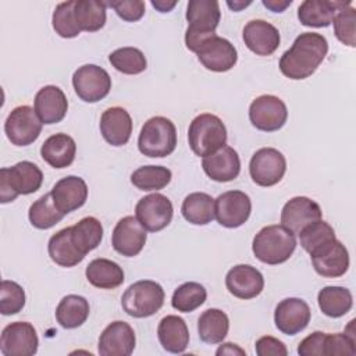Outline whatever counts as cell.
Returning a JSON list of instances; mask_svg holds the SVG:
<instances>
[{
	"label": "cell",
	"instance_id": "1",
	"mask_svg": "<svg viewBox=\"0 0 356 356\" xmlns=\"http://www.w3.org/2000/svg\"><path fill=\"white\" fill-rule=\"evenodd\" d=\"M328 53L327 39L317 32H303L284 51L280 71L289 79H306L316 72Z\"/></svg>",
	"mask_w": 356,
	"mask_h": 356
},
{
	"label": "cell",
	"instance_id": "2",
	"mask_svg": "<svg viewBox=\"0 0 356 356\" xmlns=\"http://www.w3.org/2000/svg\"><path fill=\"white\" fill-rule=\"evenodd\" d=\"M220 18L221 11L217 0H191L186 7V47L196 53L204 40L216 36Z\"/></svg>",
	"mask_w": 356,
	"mask_h": 356
},
{
	"label": "cell",
	"instance_id": "3",
	"mask_svg": "<svg viewBox=\"0 0 356 356\" xmlns=\"http://www.w3.org/2000/svg\"><path fill=\"white\" fill-rule=\"evenodd\" d=\"M296 249V238L284 225L263 227L253 238L252 250L261 263L281 264L286 261Z\"/></svg>",
	"mask_w": 356,
	"mask_h": 356
},
{
	"label": "cell",
	"instance_id": "4",
	"mask_svg": "<svg viewBox=\"0 0 356 356\" xmlns=\"http://www.w3.org/2000/svg\"><path fill=\"white\" fill-rule=\"evenodd\" d=\"M188 142L196 156H210L227 145V128L220 117L199 114L189 124Z\"/></svg>",
	"mask_w": 356,
	"mask_h": 356
},
{
	"label": "cell",
	"instance_id": "5",
	"mask_svg": "<svg viewBox=\"0 0 356 356\" xmlns=\"http://www.w3.org/2000/svg\"><path fill=\"white\" fill-rule=\"evenodd\" d=\"M43 182L42 170L32 161H19L0 170V202L8 203L18 195L36 192Z\"/></svg>",
	"mask_w": 356,
	"mask_h": 356
},
{
	"label": "cell",
	"instance_id": "6",
	"mask_svg": "<svg viewBox=\"0 0 356 356\" xmlns=\"http://www.w3.org/2000/svg\"><path fill=\"white\" fill-rule=\"evenodd\" d=\"M139 152L147 157H165L177 147V128L163 115L149 118L138 138Z\"/></svg>",
	"mask_w": 356,
	"mask_h": 356
},
{
	"label": "cell",
	"instance_id": "7",
	"mask_svg": "<svg viewBox=\"0 0 356 356\" xmlns=\"http://www.w3.org/2000/svg\"><path fill=\"white\" fill-rule=\"evenodd\" d=\"M163 286L152 280H140L129 285L121 298L124 312L135 318H145L156 314L164 305Z\"/></svg>",
	"mask_w": 356,
	"mask_h": 356
},
{
	"label": "cell",
	"instance_id": "8",
	"mask_svg": "<svg viewBox=\"0 0 356 356\" xmlns=\"http://www.w3.org/2000/svg\"><path fill=\"white\" fill-rule=\"evenodd\" d=\"M72 86L81 100L96 103L110 93L111 78L104 68L96 64H85L74 72Z\"/></svg>",
	"mask_w": 356,
	"mask_h": 356
},
{
	"label": "cell",
	"instance_id": "9",
	"mask_svg": "<svg viewBox=\"0 0 356 356\" xmlns=\"http://www.w3.org/2000/svg\"><path fill=\"white\" fill-rule=\"evenodd\" d=\"M42 125L43 122L39 120L35 108L31 106H18L6 118L4 132L13 145L28 146L39 138Z\"/></svg>",
	"mask_w": 356,
	"mask_h": 356
},
{
	"label": "cell",
	"instance_id": "10",
	"mask_svg": "<svg viewBox=\"0 0 356 356\" xmlns=\"http://www.w3.org/2000/svg\"><path fill=\"white\" fill-rule=\"evenodd\" d=\"M249 120L256 129L274 132L285 125L288 110L280 97L274 95H261L250 103Z\"/></svg>",
	"mask_w": 356,
	"mask_h": 356
},
{
	"label": "cell",
	"instance_id": "11",
	"mask_svg": "<svg viewBox=\"0 0 356 356\" xmlns=\"http://www.w3.org/2000/svg\"><path fill=\"white\" fill-rule=\"evenodd\" d=\"M286 171L285 156L274 147H261L250 159L249 172L259 186H273L278 184Z\"/></svg>",
	"mask_w": 356,
	"mask_h": 356
},
{
	"label": "cell",
	"instance_id": "12",
	"mask_svg": "<svg viewBox=\"0 0 356 356\" xmlns=\"http://www.w3.org/2000/svg\"><path fill=\"white\" fill-rule=\"evenodd\" d=\"M174 209L171 200L161 193H150L138 200L135 217L146 231L157 232L164 229L172 220Z\"/></svg>",
	"mask_w": 356,
	"mask_h": 356
},
{
	"label": "cell",
	"instance_id": "13",
	"mask_svg": "<svg viewBox=\"0 0 356 356\" xmlns=\"http://www.w3.org/2000/svg\"><path fill=\"white\" fill-rule=\"evenodd\" d=\"M252 211L250 197L242 191H227L214 199V217L225 228L243 225Z\"/></svg>",
	"mask_w": 356,
	"mask_h": 356
},
{
	"label": "cell",
	"instance_id": "14",
	"mask_svg": "<svg viewBox=\"0 0 356 356\" xmlns=\"http://www.w3.org/2000/svg\"><path fill=\"white\" fill-rule=\"evenodd\" d=\"M38 334L26 321H15L6 325L0 337V352L4 356H32L38 352Z\"/></svg>",
	"mask_w": 356,
	"mask_h": 356
},
{
	"label": "cell",
	"instance_id": "15",
	"mask_svg": "<svg viewBox=\"0 0 356 356\" xmlns=\"http://www.w3.org/2000/svg\"><path fill=\"white\" fill-rule=\"evenodd\" d=\"M196 54L202 65L214 72L229 71L238 61V51L235 46L228 39L218 35L204 40Z\"/></svg>",
	"mask_w": 356,
	"mask_h": 356
},
{
	"label": "cell",
	"instance_id": "16",
	"mask_svg": "<svg viewBox=\"0 0 356 356\" xmlns=\"http://www.w3.org/2000/svg\"><path fill=\"white\" fill-rule=\"evenodd\" d=\"M316 273L325 278L343 275L349 268V253L337 238L310 253Z\"/></svg>",
	"mask_w": 356,
	"mask_h": 356
},
{
	"label": "cell",
	"instance_id": "17",
	"mask_svg": "<svg viewBox=\"0 0 356 356\" xmlns=\"http://www.w3.org/2000/svg\"><path fill=\"white\" fill-rule=\"evenodd\" d=\"M146 229L134 216L122 217L113 229L111 245L114 250L125 257L139 254L146 243Z\"/></svg>",
	"mask_w": 356,
	"mask_h": 356
},
{
	"label": "cell",
	"instance_id": "18",
	"mask_svg": "<svg viewBox=\"0 0 356 356\" xmlns=\"http://www.w3.org/2000/svg\"><path fill=\"white\" fill-rule=\"evenodd\" d=\"M312 312L309 305L299 298L281 300L274 312L275 327L285 335H296L310 323Z\"/></svg>",
	"mask_w": 356,
	"mask_h": 356
},
{
	"label": "cell",
	"instance_id": "19",
	"mask_svg": "<svg viewBox=\"0 0 356 356\" xmlns=\"http://www.w3.org/2000/svg\"><path fill=\"white\" fill-rule=\"evenodd\" d=\"M321 207L317 202L306 196H295L281 210V225L299 234L307 225L321 220Z\"/></svg>",
	"mask_w": 356,
	"mask_h": 356
},
{
	"label": "cell",
	"instance_id": "20",
	"mask_svg": "<svg viewBox=\"0 0 356 356\" xmlns=\"http://www.w3.org/2000/svg\"><path fill=\"white\" fill-rule=\"evenodd\" d=\"M136 343L134 328L125 321L110 323L99 338L97 350L102 356H129Z\"/></svg>",
	"mask_w": 356,
	"mask_h": 356
},
{
	"label": "cell",
	"instance_id": "21",
	"mask_svg": "<svg viewBox=\"0 0 356 356\" xmlns=\"http://www.w3.org/2000/svg\"><path fill=\"white\" fill-rule=\"evenodd\" d=\"M225 286L235 298L253 299L261 293L264 278L256 267L250 264H238L227 273Z\"/></svg>",
	"mask_w": 356,
	"mask_h": 356
},
{
	"label": "cell",
	"instance_id": "22",
	"mask_svg": "<svg viewBox=\"0 0 356 356\" xmlns=\"http://www.w3.org/2000/svg\"><path fill=\"white\" fill-rule=\"evenodd\" d=\"M242 38L246 47L257 56H271L281 42L278 29L264 19L249 21L243 28Z\"/></svg>",
	"mask_w": 356,
	"mask_h": 356
},
{
	"label": "cell",
	"instance_id": "23",
	"mask_svg": "<svg viewBox=\"0 0 356 356\" xmlns=\"http://www.w3.org/2000/svg\"><path fill=\"white\" fill-rule=\"evenodd\" d=\"M50 193L56 207L63 214H68L85 204L88 199V185L81 177L68 175L57 181Z\"/></svg>",
	"mask_w": 356,
	"mask_h": 356
},
{
	"label": "cell",
	"instance_id": "24",
	"mask_svg": "<svg viewBox=\"0 0 356 356\" xmlns=\"http://www.w3.org/2000/svg\"><path fill=\"white\" fill-rule=\"evenodd\" d=\"M33 108L39 120L46 124L60 122L68 110V100L64 92L56 85H46L35 95Z\"/></svg>",
	"mask_w": 356,
	"mask_h": 356
},
{
	"label": "cell",
	"instance_id": "25",
	"mask_svg": "<svg viewBox=\"0 0 356 356\" xmlns=\"http://www.w3.org/2000/svg\"><path fill=\"white\" fill-rule=\"evenodd\" d=\"M202 167L210 179L229 182L239 175L241 160L234 147L224 146L216 153L203 157Z\"/></svg>",
	"mask_w": 356,
	"mask_h": 356
},
{
	"label": "cell",
	"instance_id": "26",
	"mask_svg": "<svg viewBox=\"0 0 356 356\" xmlns=\"http://www.w3.org/2000/svg\"><path fill=\"white\" fill-rule=\"evenodd\" d=\"M100 132L111 146H124L132 134V118L122 107H110L100 117Z\"/></svg>",
	"mask_w": 356,
	"mask_h": 356
},
{
	"label": "cell",
	"instance_id": "27",
	"mask_svg": "<svg viewBox=\"0 0 356 356\" xmlns=\"http://www.w3.org/2000/svg\"><path fill=\"white\" fill-rule=\"evenodd\" d=\"M157 337L163 349L170 353H184L189 345L188 325L182 317L175 314H168L160 320Z\"/></svg>",
	"mask_w": 356,
	"mask_h": 356
},
{
	"label": "cell",
	"instance_id": "28",
	"mask_svg": "<svg viewBox=\"0 0 356 356\" xmlns=\"http://www.w3.org/2000/svg\"><path fill=\"white\" fill-rule=\"evenodd\" d=\"M350 1H328V0H305L298 8V18L302 25L312 28H325L339 8Z\"/></svg>",
	"mask_w": 356,
	"mask_h": 356
},
{
	"label": "cell",
	"instance_id": "29",
	"mask_svg": "<svg viewBox=\"0 0 356 356\" xmlns=\"http://www.w3.org/2000/svg\"><path fill=\"white\" fill-rule=\"evenodd\" d=\"M76 154V143L67 134H54L49 136L42 147V159L53 168H65L72 164Z\"/></svg>",
	"mask_w": 356,
	"mask_h": 356
},
{
	"label": "cell",
	"instance_id": "30",
	"mask_svg": "<svg viewBox=\"0 0 356 356\" xmlns=\"http://www.w3.org/2000/svg\"><path fill=\"white\" fill-rule=\"evenodd\" d=\"M50 259L61 267H74L85 257L72 241V227H67L51 235L47 243Z\"/></svg>",
	"mask_w": 356,
	"mask_h": 356
},
{
	"label": "cell",
	"instance_id": "31",
	"mask_svg": "<svg viewBox=\"0 0 356 356\" xmlns=\"http://www.w3.org/2000/svg\"><path fill=\"white\" fill-rule=\"evenodd\" d=\"M86 280L96 288L114 289L124 282V270L113 260L99 257L92 260L85 270Z\"/></svg>",
	"mask_w": 356,
	"mask_h": 356
},
{
	"label": "cell",
	"instance_id": "32",
	"mask_svg": "<svg viewBox=\"0 0 356 356\" xmlns=\"http://www.w3.org/2000/svg\"><path fill=\"white\" fill-rule=\"evenodd\" d=\"M89 312V302L83 296L67 295L56 309V318L63 328L72 330L81 327L88 320Z\"/></svg>",
	"mask_w": 356,
	"mask_h": 356
},
{
	"label": "cell",
	"instance_id": "33",
	"mask_svg": "<svg viewBox=\"0 0 356 356\" xmlns=\"http://www.w3.org/2000/svg\"><path fill=\"white\" fill-rule=\"evenodd\" d=\"M229 330L228 316L220 309L204 310L197 320L199 338L206 343H220Z\"/></svg>",
	"mask_w": 356,
	"mask_h": 356
},
{
	"label": "cell",
	"instance_id": "34",
	"mask_svg": "<svg viewBox=\"0 0 356 356\" xmlns=\"http://www.w3.org/2000/svg\"><path fill=\"white\" fill-rule=\"evenodd\" d=\"M184 218L193 225H206L214 218V199L204 192L189 193L181 206Z\"/></svg>",
	"mask_w": 356,
	"mask_h": 356
},
{
	"label": "cell",
	"instance_id": "35",
	"mask_svg": "<svg viewBox=\"0 0 356 356\" xmlns=\"http://www.w3.org/2000/svg\"><path fill=\"white\" fill-rule=\"evenodd\" d=\"M320 310L332 318L345 316L353 306V298L349 289L343 286H324L317 295Z\"/></svg>",
	"mask_w": 356,
	"mask_h": 356
},
{
	"label": "cell",
	"instance_id": "36",
	"mask_svg": "<svg viewBox=\"0 0 356 356\" xmlns=\"http://www.w3.org/2000/svg\"><path fill=\"white\" fill-rule=\"evenodd\" d=\"M106 3L97 0H75L74 15L82 31L96 32L106 24Z\"/></svg>",
	"mask_w": 356,
	"mask_h": 356
},
{
	"label": "cell",
	"instance_id": "37",
	"mask_svg": "<svg viewBox=\"0 0 356 356\" xmlns=\"http://www.w3.org/2000/svg\"><path fill=\"white\" fill-rule=\"evenodd\" d=\"M103 239V225L96 217H83L72 225V241L85 256L96 249Z\"/></svg>",
	"mask_w": 356,
	"mask_h": 356
},
{
	"label": "cell",
	"instance_id": "38",
	"mask_svg": "<svg viewBox=\"0 0 356 356\" xmlns=\"http://www.w3.org/2000/svg\"><path fill=\"white\" fill-rule=\"evenodd\" d=\"M63 214L54 204L51 193H44L35 200L28 211L31 224L38 229H49L64 218Z\"/></svg>",
	"mask_w": 356,
	"mask_h": 356
},
{
	"label": "cell",
	"instance_id": "39",
	"mask_svg": "<svg viewBox=\"0 0 356 356\" xmlns=\"http://www.w3.org/2000/svg\"><path fill=\"white\" fill-rule=\"evenodd\" d=\"M171 170L164 165H143L131 174V182L139 191H160L171 181Z\"/></svg>",
	"mask_w": 356,
	"mask_h": 356
},
{
	"label": "cell",
	"instance_id": "40",
	"mask_svg": "<svg viewBox=\"0 0 356 356\" xmlns=\"http://www.w3.org/2000/svg\"><path fill=\"white\" fill-rule=\"evenodd\" d=\"M207 298V292L199 282H185L179 285L171 298V305L175 310L182 313H191L200 307Z\"/></svg>",
	"mask_w": 356,
	"mask_h": 356
},
{
	"label": "cell",
	"instance_id": "41",
	"mask_svg": "<svg viewBox=\"0 0 356 356\" xmlns=\"http://www.w3.org/2000/svg\"><path fill=\"white\" fill-rule=\"evenodd\" d=\"M108 61L111 65L127 75H136L146 70L147 61L142 50L136 47H120L110 53Z\"/></svg>",
	"mask_w": 356,
	"mask_h": 356
},
{
	"label": "cell",
	"instance_id": "42",
	"mask_svg": "<svg viewBox=\"0 0 356 356\" xmlns=\"http://www.w3.org/2000/svg\"><path fill=\"white\" fill-rule=\"evenodd\" d=\"M299 241L302 248L310 254L316 249L321 248L323 245L335 239L334 228L323 220H318L306 228H303L299 234Z\"/></svg>",
	"mask_w": 356,
	"mask_h": 356
},
{
	"label": "cell",
	"instance_id": "43",
	"mask_svg": "<svg viewBox=\"0 0 356 356\" xmlns=\"http://www.w3.org/2000/svg\"><path fill=\"white\" fill-rule=\"evenodd\" d=\"M74 6H75V0L63 1V3L57 4V7L54 8V13H53V17H51L53 29L56 31V33L58 36L65 38V39L75 38L81 33V29L75 21Z\"/></svg>",
	"mask_w": 356,
	"mask_h": 356
},
{
	"label": "cell",
	"instance_id": "44",
	"mask_svg": "<svg viewBox=\"0 0 356 356\" xmlns=\"http://www.w3.org/2000/svg\"><path fill=\"white\" fill-rule=\"evenodd\" d=\"M334 33L337 39L349 46H356V10L349 4L339 8L332 19Z\"/></svg>",
	"mask_w": 356,
	"mask_h": 356
},
{
	"label": "cell",
	"instance_id": "45",
	"mask_svg": "<svg viewBox=\"0 0 356 356\" xmlns=\"http://www.w3.org/2000/svg\"><path fill=\"white\" fill-rule=\"evenodd\" d=\"M24 288L10 280H3L0 286V312L4 316L19 313L25 306Z\"/></svg>",
	"mask_w": 356,
	"mask_h": 356
},
{
	"label": "cell",
	"instance_id": "46",
	"mask_svg": "<svg viewBox=\"0 0 356 356\" xmlns=\"http://www.w3.org/2000/svg\"><path fill=\"white\" fill-rule=\"evenodd\" d=\"M356 341L349 337L346 332L343 334H327L324 342V356H355L356 355Z\"/></svg>",
	"mask_w": 356,
	"mask_h": 356
},
{
	"label": "cell",
	"instance_id": "47",
	"mask_svg": "<svg viewBox=\"0 0 356 356\" xmlns=\"http://www.w3.org/2000/svg\"><path fill=\"white\" fill-rule=\"evenodd\" d=\"M106 6L114 8L117 15L128 22L139 21L145 14V1L142 0H117L108 1Z\"/></svg>",
	"mask_w": 356,
	"mask_h": 356
},
{
	"label": "cell",
	"instance_id": "48",
	"mask_svg": "<svg viewBox=\"0 0 356 356\" xmlns=\"http://www.w3.org/2000/svg\"><path fill=\"white\" fill-rule=\"evenodd\" d=\"M327 332L314 331L300 341L298 346V353L300 356H323L324 355V342Z\"/></svg>",
	"mask_w": 356,
	"mask_h": 356
},
{
	"label": "cell",
	"instance_id": "49",
	"mask_svg": "<svg viewBox=\"0 0 356 356\" xmlns=\"http://www.w3.org/2000/svg\"><path fill=\"white\" fill-rule=\"evenodd\" d=\"M256 353L257 356H286L288 349L285 343L274 337L264 335L256 341Z\"/></svg>",
	"mask_w": 356,
	"mask_h": 356
},
{
	"label": "cell",
	"instance_id": "50",
	"mask_svg": "<svg viewBox=\"0 0 356 356\" xmlns=\"http://www.w3.org/2000/svg\"><path fill=\"white\" fill-rule=\"evenodd\" d=\"M216 355H229V356H232V355H242V356H245L246 355V352L242 349V348H239L236 343H232V342H225V343H222L217 350H216Z\"/></svg>",
	"mask_w": 356,
	"mask_h": 356
},
{
	"label": "cell",
	"instance_id": "51",
	"mask_svg": "<svg viewBox=\"0 0 356 356\" xmlns=\"http://www.w3.org/2000/svg\"><path fill=\"white\" fill-rule=\"evenodd\" d=\"M291 3L292 0H263V6L274 13H282Z\"/></svg>",
	"mask_w": 356,
	"mask_h": 356
},
{
	"label": "cell",
	"instance_id": "52",
	"mask_svg": "<svg viewBox=\"0 0 356 356\" xmlns=\"http://www.w3.org/2000/svg\"><path fill=\"white\" fill-rule=\"evenodd\" d=\"M177 1H165V0H153L152 6L160 13H168L175 7Z\"/></svg>",
	"mask_w": 356,
	"mask_h": 356
},
{
	"label": "cell",
	"instance_id": "53",
	"mask_svg": "<svg viewBox=\"0 0 356 356\" xmlns=\"http://www.w3.org/2000/svg\"><path fill=\"white\" fill-rule=\"evenodd\" d=\"M227 4H228V6H229V7L234 10V11H239L241 8H243V7L249 6V4H250V1H246V3H245V1H234V3L228 1Z\"/></svg>",
	"mask_w": 356,
	"mask_h": 356
}]
</instances>
